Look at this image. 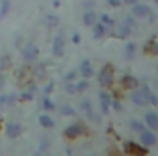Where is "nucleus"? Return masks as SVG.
<instances>
[{
	"instance_id": "obj_11",
	"label": "nucleus",
	"mask_w": 158,
	"mask_h": 156,
	"mask_svg": "<svg viewBox=\"0 0 158 156\" xmlns=\"http://www.w3.org/2000/svg\"><path fill=\"white\" fill-rule=\"evenodd\" d=\"M79 73H81V77L83 79H89L93 75V65H91V61H81V67H79Z\"/></svg>"
},
{
	"instance_id": "obj_35",
	"label": "nucleus",
	"mask_w": 158,
	"mask_h": 156,
	"mask_svg": "<svg viewBox=\"0 0 158 156\" xmlns=\"http://www.w3.org/2000/svg\"><path fill=\"white\" fill-rule=\"evenodd\" d=\"M107 4H110V6H120L122 0H107Z\"/></svg>"
},
{
	"instance_id": "obj_18",
	"label": "nucleus",
	"mask_w": 158,
	"mask_h": 156,
	"mask_svg": "<svg viewBox=\"0 0 158 156\" xmlns=\"http://www.w3.org/2000/svg\"><path fill=\"white\" fill-rule=\"evenodd\" d=\"M103 35H107V27H106V24H102V23H95V24H93V37L102 39Z\"/></svg>"
},
{
	"instance_id": "obj_6",
	"label": "nucleus",
	"mask_w": 158,
	"mask_h": 156,
	"mask_svg": "<svg viewBox=\"0 0 158 156\" xmlns=\"http://www.w3.org/2000/svg\"><path fill=\"white\" fill-rule=\"evenodd\" d=\"M132 16H134V19H150V16H152V8H150L148 4L136 2V4H132Z\"/></svg>"
},
{
	"instance_id": "obj_22",
	"label": "nucleus",
	"mask_w": 158,
	"mask_h": 156,
	"mask_svg": "<svg viewBox=\"0 0 158 156\" xmlns=\"http://www.w3.org/2000/svg\"><path fill=\"white\" fill-rule=\"evenodd\" d=\"M10 65H12V61H10V57L2 55V57H0V73H2V71H6V69H8Z\"/></svg>"
},
{
	"instance_id": "obj_4",
	"label": "nucleus",
	"mask_w": 158,
	"mask_h": 156,
	"mask_svg": "<svg viewBox=\"0 0 158 156\" xmlns=\"http://www.w3.org/2000/svg\"><path fill=\"white\" fill-rule=\"evenodd\" d=\"M83 134H87V128H85L83 124H79V122H75V124H71V126L65 128V138L67 140H77V138H81Z\"/></svg>"
},
{
	"instance_id": "obj_31",
	"label": "nucleus",
	"mask_w": 158,
	"mask_h": 156,
	"mask_svg": "<svg viewBox=\"0 0 158 156\" xmlns=\"http://www.w3.org/2000/svg\"><path fill=\"white\" fill-rule=\"evenodd\" d=\"M47 24H49V27L57 24V16H47Z\"/></svg>"
},
{
	"instance_id": "obj_10",
	"label": "nucleus",
	"mask_w": 158,
	"mask_h": 156,
	"mask_svg": "<svg viewBox=\"0 0 158 156\" xmlns=\"http://www.w3.org/2000/svg\"><path fill=\"white\" fill-rule=\"evenodd\" d=\"M144 124L148 126L150 130L156 132V130H158V114H156V112H148V114H144Z\"/></svg>"
},
{
	"instance_id": "obj_3",
	"label": "nucleus",
	"mask_w": 158,
	"mask_h": 156,
	"mask_svg": "<svg viewBox=\"0 0 158 156\" xmlns=\"http://www.w3.org/2000/svg\"><path fill=\"white\" fill-rule=\"evenodd\" d=\"M99 83H102L103 87H112L114 81H116V75H114V67L112 65H103V69L99 71Z\"/></svg>"
},
{
	"instance_id": "obj_38",
	"label": "nucleus",
	"mask_w": 158,
	"mask_h": 156,
	"mask_svg": "<svg viewBox=\"0 0 158 156\" xmlns=\"http://www.w3.org/2000/svg\"><path fill=\"white\" fill-rule=\"evenodd\" d=\"M156 71H158V67H156Z\"/></svg>"
},
{
	"instance_id": "obj_39",
	"label": "nucleus",
	"mask_w": 158,
	"mask_h": 156,
	"mask_svg": "<svg viewBox=\"0 0 158 156\" xmlns=\"http://www.w3.org/2000/svg\"><path fill=\"white\" fill-rule=\"evenodd\" d=\"M156 2H158V0H156Z\"/></svg>"
},
{
	"instance_id": "obj_25",
	"label": "nucleus",
	"mask_w": 158,
	"mask_h": 156,
	"mask_svg": "<svg viewBox=\"0 0 158 156\" xmlns=\"http://www.w3.org/2000/svg\"><path fill=\"white\" fill-rule=\"evenodd\" d=\"M87 87H89V81H87V79H81L79 83H75V89H77V93H79V91H85Z\"/></svg>"
},
{
	"instance_id": "obj_24",
	"label": "nucleus",
	"mask_w": 158,
	"mask_h": 156,
	"mask_svg": "<svg viewBox=\"0 0 158 156\" xmlns=\"http://www.w3.org/2000/svg\"><path fill=\"white\" fill-rule=\"evenodd\" d=\"M8 8H10V0H2V2H0V19H4V16H6Z\"/></svg>"
},
{
	"instance_id": "obj_2",
	"label": "nucleus",
	"mask_w": 158,
	"mask_h": 156,
	"mask_svg": "<svg viewBox=\"0 0 158 156\" xmlns=\"http://www.w3.org/2000/svg\"><path fill=\"white\" fill-rule=\"evenodd\" d=\"M20 57H23L24 63L33 65L35 61L39 59V47L35 45V43H28V45H24L23 49H20Z\"/></svg>"
},
{
	"instance_id": "obj_21",
	"label": "nucleus",
	"mask_w": 158,
	"mask_h": 156,
	"mask_svg": "<svg viewBox=\"0 0 158 156\" xmlns=\"http://www.w3.org/2000/svg\"><path fill=\"white\" fill-rule=\"evenodd\" d=\"M98 19H99V23H102V24H106V27H107V31L114 28V24H116L112 20V16H107V14H102V16H98Z\"/></svg>"
},
{
	"instance_id": "obj_28",
	"label": "nucleus",
	"mask_w": 158,
	"mask_h": 156,
	"mask_svg": "<svg viewBox=\"0 0 158 156\" xmlns=\"http://www.w3.org/2000/svg\"><path fill=\"white\" fill-rule=\"evenodd\" d=\"M81 110H83L87 116L91 114V106H89V101H87V99H81Z\"/></svg>"
},
{
	"instance_id": "obj_27",
	"label": "nucleus",
	"mask_w": 158,
	"mask_h": 156,
	"mask_svg": "<svg viewBox=\"0 0 158 156\" xmlns=\"http://www.w3.org/2000/svg\"><path fill=\"white\" fill-rule=\"evenodd\" d=\"M134 51H136V45H134V43H130V45L126 47V57H128V59L134 57Z\"/></svg>"
},
{
	"instance_id": "obj_29",
	"label": "nucleus",
	"mask_w": 158,
	"mask_h": 156,
	"mask_svg": "<svg viewBox=\"0 0 158 156\" xmlns=\"http://www.w3.org/2000/svg\"><path fill=\"white\" fill-rule=\"evenodd\" d=\"M130 126H132L134 130H138V132H140V130H144V124H142V122H138V120H132Z\"/></svg>"
},
{
	"instance_id": "obj_34",
	"label": "nucleus",
	"mask_w": 158,
	"mask_h": 156,
	"mask_svg": "<svg viewBox=\"0 0 158 156\" xmlns=\"http://www.w3.org/2000/svg\"><path fill=\"white\" fill-rule=\"evenodd\" d=\"M4 83H6V77L2 73H0V91H2V89H4Z\"/></svg>"
},
{
	"instance_id": "obj_9",
	"label": "nucleus",
	"mask_w": 158,
	"mask_h": 156,
	"mask_svg": "<svg viewBox=\"0 0 158 156\" xmlns=\"http://www.w3.org/2000/svg\"><path fill=\"white\" fill-rule=\"evenodd\" d=\"M63 53H65V37L63 35H57L55 41H53V55L61 57Z\"/></svg>"
},
{
	"instance_id": "obj_30",
	"label": "nucleus",
	"mask_w": 158,
	"mask_h": 156,
	"mask_svg": "<svg viewBox=\"0 0 158 156\" xmlns=\"http://www.w3.org/2000/svg\"><path fill=\"white\" fill-rule=\"evenodd\" d=\"M65 91H67V93H77V89H75V83L67 81V83H65Z\"/></svg>"
},
{
	"instance_id": "obj_8",
	"label": "nucleus",
	"mask_w": 158,
	"mask_h": 156,
	"mask_svg": "<svg viewBox=\"0 0 158 156\" xmlns=\"http://www.w3.org/2000/svg\"><path fill=\"white\" fill-rule=\"evenodd\" d=\"M20 132H23V126H20L19 122H8V124L4 126V134L8 138H19Z\"/></svg>"
},
{
	"instance_id": "obj_20",
	"label": "nucleus",
	"mask_w": 158,
	"mask_h": 156,
	"mask_svg": "<svg viewBox=\"0 0 158 156\" xmlns=\"http://www.w3.org/2000/svg\"><path fill=\"white\" fill-rule=\"evenodd\" d=\"M41 106H43V110H45V112H53V110H55V103H53V101H51V97H49V95H45V97H41Z\"/></svg>"
},
{
	"instance_id": "obj_26",
	"label": "nucleus",
	"mask_w": 158,
	"mask_h": 156,
	"mask_svg": "<svg viewBox=\"0 0 158 156\" xmlns=\"http://www.w3.org/2000/svg\"><path fill=\"white\" fill-rule=\"evenodd\" d=\"M59 112H61L63 116H75V110H73L71 106H61V108H59Z\"/></svg>"
},
{
	"instance_id": "obj_15",
	"label": "nucleus",
	"mask_w": 158,
	"mask_h": 156,
	"mask_svg": "<svg viewBox=\"0 0 158 156\" xmlns=\"http://www.w3.org/2000/svg\"><path fill=\"white\" fill-rule=\"evenodd\" d=\"M95 23H98V14L93 12L91 8L85 10V14H83V24H85V27H93Z\"/></svg>"
},
{
	"instance_id": "obj_32",
	"label": "nucleus",
	"mask_w": 158,
	"mask_h": 156,
	"mask_svg": "<svg viewBox=\"0 0 158 156\" xmlns=\"http://www.w3.org/2000/svg\"><path fill=\"white\" fill-rule=\"evenodd\" d=\"M75 75H77L75 71H69V73L65 75V81H73V79H75Z\"/></svg>"
},
{
	"instance_id": "obj_5",
	"label": "nucleus",
	"mask_w": 158,
	"mask_h": 156,
	"mask_svg": "<svg viewBox=\"0 0 158 156\" xmlns=\"http://www.w3.org/2000/svg\"><path fill=\"white\" fill-rule=\"evenodd\" d=\"M138 138H140V144L144 148H150L156 144V134H154V130L150 128H144V130H140L138 132Z\"/></svg>"
},
{
	"instance_id": "obj_19",
	"label": "nucleus",
	"mask_w": 158,
	"mask_h": 156,
	"mask_svg": "<svg viewBox=\"0 0 158 156\" xmlns=\"http://www.w3.org/2000/svg\"><path fill=\"white\" fill-rule=\"evenodd\" d=\"M39 124H41L43 128L49 130V128H53V126H55V122L51 120V116H49V114H41V116H39Z\"/></svg>"
},
{
	"instance_id": "obj_36",
	"label": "nucleus",
	"mask_w": 158,
	"mask_h": 156,
	"mask_svg": "<svg viewBox=\"0 0 158 156\" xmlns=\"http://www.w3.org/2000/svg\"><path fill=\"white\" fill-rule=\"evenodd\" d=\"M122 2H126V4L132 6V4H136V2H140V0H122Z\"/></svg>"
},
{
	"instance_id": "obj_17",
	"label": "nucleus",
	"mask_w": 158,
	"mask_h": 156,
	"mask_svg": "<svg viewBox=\"0 0 158 156\" xmlns=\"http://www.w3.org/2000/svg\"><path fill=\"white\" fill-rule=\"evenodd\" d=\"M122 85H124V87H130V89H136L138 87V79L132 77V75H124V77H122Z\"/></svg>"
},
{
	"instance_id": "obj_23",
	"label": "nucleus",
	"mask_w": 158,
	"mask_h": 156,
	"mask_svg": "<svg viewBox=\"0 0 158 156\" xmlns=\"http://www.w3.org/2000/svg\"><path fill=\"white\" fill-rule=\"evenodd\" d=\"M146 53H148V55L158 53V39H154V41H150L148 45H146Z\"/></svg>"
},
{
	"instance_id": "obj_14",
	"label": "nucleus",
	"mask_w": 158,
	"mask_h": 156,
	"mask_svg": "<svg viewBox=\"0 0 158 156\" xmlns=\"http://www.w3.org/2000/svg\"><path fill=\"white\" fill-rule=\"evenodd\" d=\"M99 103H102V110L107 114V112H110V106H112V95L107 91H102L99 93Z\"/></svg>"
},
{
	"instance_id": "obj_7",
	"label": "nucleus",
	"mask_w": 158,
	"mask_h": 156,
	"mask_svg": "<svg viewBox=\"0 0 158 156\" xmlns=\"http://www.w3.org/2000/svg\"><path fill=\"white\" fill-rule=\"evenodd\" d=\"M124 150L130 156H146L148 148H144L142 144H136V142H124Z\"/></svg>"
},
{
	"instance_id": "obj_12",
	"label": "nucleus",
	"mask_w": 158,
	"mask_h": 156,
	"mask_svg": "<svg viewBox=\"0 0 158 156\" xmlns=\"http://www.w3.org/2000/svg\"><path fill=\"white\" fill-rule=\"evenodd\" d=\"M114 27H116V35H114V37H118V39H126L132 31V27H128L124 20H122L120 24H114Z\"/></svg>"
},
{
	"instance_id": "obj_37",
	"label": "nucleus",
	"mask_w": 158,
	"mask_h": 156,
	"mask_svg": "<svg viewBox=\"0 0 158 156\" xmlns=\"http://www.w3.org/2000/svg\"><path fill=\"white\" fill-rule=\"evenodd\" d=\"M0 128H2V120H0Z\"/></svg>"
},
{
	"instance_id": "obj_33",
	"label": "nucleus",
	"mask_w": 158,
	"mask_h": 156,
	"mask_svg": "<svg viewBox=\"0 0 158 156\" xmlns=\"http://www.w3.org/2000/svg\"><path fill=\"white\" fill-rule=\"evenodd\" d=\"M53 89H55V85H53V83H49V85H45V93H47V95H49V93H51Z\"/></svg>"
},
{
	"instance_id": "obj_16",
	"label": "nucleus",
	"mask_w": 158,
	"mask_h": 156,
	"mask_svg": "<svg viewBox=\"0 0 158 156\" xmlns=\"http://www.w3.org/2000/svg\"><path fill=\"white\" fill-rule=\"evenodd\" d=\"M31 73H33V79H43L47 75V69L45 65H35V67H31Z\"/></svg>"
},
{
	"instance_id": "obj_1",
	"label": "nucleus",
	"mask_w": 158,
	"mask_h": 156,
	"mask_svg": "<svg viewBox=\"0 0 158 156\" xmlns=\"http://www.w3.org/2000/svg\"><path fill=\"white\" fill-rule=\"evenodd\" d=\"M130 99L134 101L136 106H150V103H154L156 106L158 103V99L152 95V91H150L148 87H136V89H132V93H130Z\"/></svg>"
},
{
	"instance_id": "obj_13",
	"label": "nucleus",
	"mask_w": 158,
	"mask_h": 156,
	"mask_svg": "<svg viewBox=\"0 0 158 156\" xmlns=\"http://www.w3.org/2000/svg\"><path fill=\"white\" fill-rule=\"evenodd\" d=\"M16 103V95L14 93H0V108H10Z\"/></svg>"
}]
</instances>
